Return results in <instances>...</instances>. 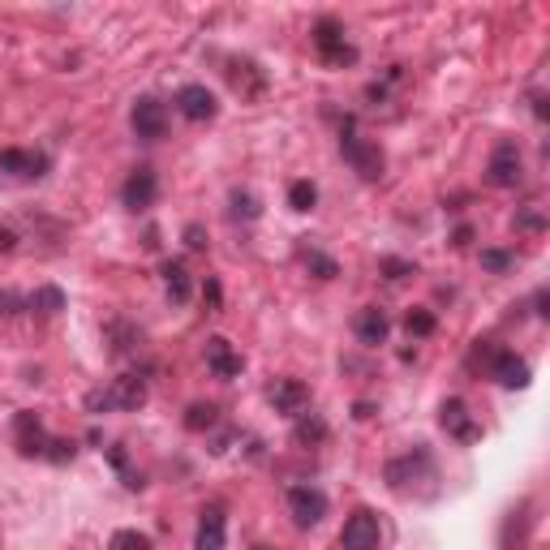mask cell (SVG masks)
Returning a JSON list of instances; mask_svg holds the SVG:
<instances>
[{"label": "cell", "instance_id": "1", "mask_svg": "<svg viewBox=\"0 0 550 550\" xmlns=\"http://www.w3.org/2000/svg\"><path fill=\"white\" fill-rule=\"evenodd\" d=\"M383 477H387V486H392L396 495H404V499H430L434 490H439V465H434L426 443H417L413 452L387 460Z\"/></svg>", "mask_w": 550, "mask_h": 550}, {"label": "cell", "instance_id": "2", "mask_svg": "<svg viewBox=\"0 0 550 550\" xmlns=\"http://www.w3.org/2000/svg\"><path fill=\"white\" fill-rule=\"evenodd\" d=\"M142 404H147V383L138 374H121V379H112L108 387H95L86 396V409L91 413H134Z\"/></svg>", "mask_w": 550, "mask_h": 550}, {"label": "cell", "instance_id": "3", "mask_svg": "<svg viewBox=\"0 0 550 550\" xmlns=\"http://www.w3.org/2000/svg\"><path fill=\"white\" fill-rule=\"evenodd\" d=\"M473 361H486L490 379H499L503 387H529V379H533V370H529L525 357H516V353H508V349H490V340L477 344Z\"/></svg>", "mask_w": 550, "mask_h": 550}, {"label": "cell", "instance_id": "4", "mask_svg": "<svg viewBox=\"0 0 550 550\" xmlns=\"http://www.w3.org/2000/svg\"><path fill=\"white\" fill-rule=\"evenodd\" d=\"M486 181L495 190H516L525 181V159H520V147L512 138H503L495 151H490V164H486Z\"/></svg>", "mask_w": 550, "mask_h": 550}, {"label": "cell", "instance_id": "5", "mask_svg": "<svg viewBox=\"0 0 550 550\" xmlns=\"http://www.w3.org/2000/svg\"><path fill=\"white\" fill-rule=\"evenodd\" d=\"M340 155L349 159V164L361 172L366 181H379L383 177V151H379V142H370V138H361V134H353V129H344L340 134Z\"/></svg>", "mask_w": 550, "mask_h": 550}, {"label": "cell", "instance_id": "6", "mask_svg": "<svg viewBox=\"0 0 550 550\" xmlns=\"http://www.w3.org/2000/svg\"><path fill=\"white\" fill-rule=\"evenodd\" d=\"M379 542H383V525L370 508H357L349 520H344V533H340L344 550H379Z\"/></svg>", "mask_w": 550, "mask_h": 550}, {"label": "cell", "instance_id": "7", "mask_svg": "<svg viewBox=\"0 0 550 550\" xmlns=\"http://www.w3.org/2000/svg\"><path fill=\"white\" fill-rule=\"evenodd\" d=\"M439 426L452 434L456 443H477L482 439V422L469 413V404L460 400V396H452V400H443L439 404Z\"/></svg>", "mask_w": 550, "mask_h": 550}, {"label": "cell", "instance_id": "8", "mask_svg": "<svg viewBox=\"0 0 550 550\" xmlns=\"http://www.w3.org/2000/svg\"><path fill=\"white\" fill-rule=\"evenodd\" d=\"M288 512H293L297 529H314L327 516V495L318 486H288Z\"/></svg>", "mask_w": 550, "mask_h": 550}, {"label": "cell", "instance_id": "9", "mask_svg": "<svg viewBox=\"0 0 550 550\" xmlns=\"http://www.w3.org/2000/svg\"><path fill=\"white\" fill-rule=\"evenodd\" d=\"M13 439H18V452L22 456L48 460V452H52V434L43 430V422H39L35 413H18V417H13Z\"/></svg>", "mask_w": 550, "mask_h": 550}, {"label": "cell", "instance_id": "10", "mask_svg": "<svg viewBox=\"0 0 550 550\" xmlns=\"http://www.w3.org/2000/svg\"><path fill=\"white\" fill-rule=\"evenodd\" d=\"M129 121H134V134L147 138V142L168 134V108L159 104L155 95H142L138 104H134V112H129Z\"/></svg>", "mask_w": 550, "mask_h": 550}, {"label": "cell", "instance_id": "11", "mask_svg": "<svg viewBox=\"0 0 550 550\" xmlns=\"http://www.w3.org/2000/svg\"><path fill=\"white\" fill-rule=\"evenodd\" d=\"M314 48H318V56H323L327 65H353L357 61V52L344 43V31L331 18H323L314 26Z\"/></svg>", "mask_w": 550, "mask_h": 550}, {"label": "cell", "instance_id": "12", "mask_svg": "<svg viewBox=\"0 0 550 550\" xmlns=\"http://www.w3.org/2000/svg\"><path fill=\"white\" fill-rule=\"evenodd\" d=\"M155 198H159V177H155V168H134L125 177L121 185V202L129 211H147L155 207Z\"/></svg>", "mask_w": 550, "mask_h": 550}, {"label": "cell", "instance_id": "13", "mask_svg": "<svg viewBox=\"0 0 550 550\" xmlns=\"http://www.w3.org/2000/svg\"><path fill=\"white\" fill-rule=\"evenodd\" d=\"M267 400L275 404V413H284V417H301L310 409V387L301 383V379H275L267 387Z\"/></svg>", "mask_w": 550, "mask_h": 550}, {"label": "cell", "instance_id": "14", "mask_svg": "<svg viewBox=\"0 0 550 550\" xmlns=\"http://www.w3.org/2000/svg\"><path fill=\"white\" fill-rule=\"evenodd\" d=\"M0 172H9V177H18V181H39L43 172H48V155L9 147V151H0Z\"/></svg>", "mask_w": 550, "mask_h": 550}, {"label": "cell", "instance_id": "15", "mask_svg": "<svg viewBox=\"0 0 550 550\" xmlns=\"http://www.w3.org/2000/svg\"><path fill=\"white\" fill-rule=\"evenodd\" d=\"M353 331L366 349H379V344H387V336H392V318H387V310H379V306H366V310H357Z\"/></svg>", "mask_w": 550, "mask_h": 550}, {"label": "cell", "instance_id": "16", "mask_svg": "<svg viewBox=\"0 0 550 550\" xmlns=\"http://www.w3.org/2000/svg\"><path fill=\"white\" fill-rule=\"evenodd\" d=\"M215 108H220V104H215V95L202 82H190V86H181V91H177V112L185 121H211Z\"/></svg>", "mask_w": 550, "mask_h": 550}, {"label": "cell", "instance_id": "17", "mask_svg": "<svg viewBox=\"0 0 550 550\" xmlns=\"http://www.w3.org/2000/svg\"><path fill=\"white\" fill-rule=\"evenodd\" d=\"M207 366H211L215 379H237V374L245 370V357L224 336H211L207 340Z\"/></svg>", "mask_w": 550, "mask_h": 550}, {"label": "cell", "instance_id": "18", "mask_svg": "<svg viewBox=\"0 0 550 550\" xmlns=\"http://www.w3.org/2000/svg\"><path fill=\"white\" fill-rule=\"evenodd\" d=\"M228 542V525H224V512L220 508H207L198 520V538H194V550H224Z\"/></svg>", "mask_w": 550, "mask_h": 550}, {"label": "cell", "instance_id": "19", "mask_svg": "<svg viewBox=\"0 0 550 550\" xmlns=\"http://www.w3.org/2000/svg\"><path fill=\"white\" fill-rule=\"evenodd\" d=\"M164 284H168V297L177 301V306H185L194 293V280H190V271H185V263H164Z\"/></svg>", "mask_w": 550, "mask_h": 550}, {"label": "cell", "instance_id": "20", "mask_svg": "<svg viewBox=\"0 0 550 550\" xmlns=\"http://www.w3.org/2000/svg\"><path fill=\"white\" fill-rule=\"evenodd\" d=\"M26 306H31L35 314H43V318H52V314H61V310H65V293L48 284V288H39L35 297H26Z\"/></svg>", "mask_w": 550, "mask_h": 550}, {"label": "cell", "instance_id": "21", "mask_svg": "<svg viewBox=\"0 0 550 550\" xmlns=\"http://www.w3.org/2000/svg\"><path fill=\"white\" fill-rule=\"evenodd\" d=\"M293 434H297V443H323V439H327V422H323L318 413L306 409V413L297 417V430H293Z\"/></svg>", "mask_w": 550, "mask_h": 550}, {"label": "cell", "instance_id": "22", "mask_svg": "<svg viewBox=\"0 0 550 550\" xmlns=\"http://www.w3.org/2000/svg\"><path fill=\"white\" fill-rule=\"evenodd\" d=\"M215 422H220V409L215 404H190V413H185V430H211Z\"/></svg>", "mask_w": 550, "mask_h": 550}, {"label": "cell", "instance_id": "23", "mask_svg": "<svg viewBox=\"0 0 550 550\" xmlns=\"http://www.w3.org/2000/svg\"><path fill=\"white\" fill-rule=\"evenodd\" d=\"M301 263H306L314 275H318V280H336V258H327V254H318L314 250V245H310V250H301Z\"/></svg>", "mask_w": 550, "mask_h": 550}, {"label": "cell", "instance_id": "24", "mask_svg": "<svg viewBox=\"0 0 550 550\" xmlns=\"http://www.w3.org/2000/svg\"><path fill=\"white\" fill-rule=\"evenodd\" d=\"M288 202H293V211H314L318 185L314 181H293V185H288Z\"/></svg>", "mask_w": 550, "mask_h": 550}, {"label": "cell", "instance_id": "25", "mask_svg": "<svg viewBox=\"0 0 550 550\" xmlns=\"http://www.w3.org/2000/svg\"><path fill=\"white\" fill-rule=\"evenodd\" d=\"M108 550H151V538L147 533H138V529H117L112 533V542Z\"/></svg>", "mask_w": 550, "mask_h": 550}, {"label": "cell", "instance_id": "26", "mask_svg": "<svg viewBox=\"0 0 550 550\" xmlns=\"http://www.w3.org/2000/svg\"><path fill=\"white\" fill-rule=\"evenodd\" d=\"M404 327H409V336H417V340H426V336H434V314L430 310H409V318H404Z\"/></svg>", "mask_w": 550, "mask_h": 550}, {"label": "cell", "instance_id": "27", "mask_svg": "<svg viewBox=\"0 0 550 550\" xmlns=\"http://www.w3.org/2000/svg\"><path fill=\"white\" fill-rule=\"evenodd\" d=\"M233 215H241V220H258V198L250 190H233Z\"/></svg>", "mask_w": 550, "mask_h": 550}, {"label": "cell", "instance_id": "28", "mask_svg": "<svg viewBox=\"0 0 550 550\" xmlns=\"http://www.w3.org/2000/svg\"><path fill=\"white\" fill-rule=\"evenodd\" d=\"M542 228H546V220H542L538 207L525 211V215H516V233H542Z\"/></svg>", "mask_w": 550, "mask_h": 550}, {"label": "cell", "instance_id": "29", "mask_svg": "<svg viewBox=\"0 0 550 550\" xmlns=\"http://www.w3.org/2000/svg\"><path fill=\"white\" fill-rule=\"evenodd\" d=\"M516 263L512 254H503V250H482V267H490V271H508Z\"/></svg>", "mask_w": 550, "mask_h": 550}, {"label": "cell", "instance_id": "30", "mask_svg": "<svg viewBox=\"0 0 550 550\" xmlns=\"http://www.w3.org/2000/svg\"><path fill=\"white\" fill-rule=\"evenodd\" d=\"M185 245H190V250H207V233H202V224L185 228Z\"/></svg>", "mask_w": 550, "mask_h": 550}, {"label": "cell", "instance_id": "31", "mask_svg": "<svg viewBox=\"0 0 550 550\" xmlns=\"http://www.w3.org/2000/svg\"><path fill=\"white\" fill-rule=\"evenodd\" d=\"M383 271H387V280H404L413 267L409 263H400V258H383Z\"/></svg>", "mask_w": 550, "mask_h": 550}, {"label": "cell", "instance_id": "32", "mask_svg": "<svg viewBox=\"0 0 550 550\" xmlns=\"http://www.w3.org/2000/svg\"><path fill=\"white\" fill-rule=\"evenodd\" d=\"M13 245H18V237H13V228H5V224H0V254H9Z\"/></svg>", "mask_w": 550, "mask_h": 550}, {"label": "cell", "instance_id": "33", "mask_svg": "<svg viewBox=\"0 0 550 550\" xmlns=\"http://www.w3.org/2000/svg\"><path fill=\"white\" fill-rule=\"evenodd\" d=\"M258 550H267V546H258Z\"/></svg>", "mask_w": 550, "mask_h": 550}]
</instances>
